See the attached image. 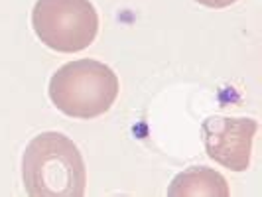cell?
Segmentation results:
<instances>
[{
    "label": "cell",
    "mask_w": 262,
    "mask_h": 197,
    "mask_svg": "<svg viewBox=\"0 0 262 197\" xmlns=\"http://www.w3.org/2000/svg\"><path fill=\"white\" fill-rule=\"evenodd\" d=\"M22 180L32 197H83L87 170L79 148L61 132H41L26 146Z\"/></svg>",
    "instance_id": "obj_1"
},
{
    "label": "cell",
    "mask_w": 262,
    "mask_h": 197,
    "mask_svg": "<svg viewBox=\"0 0 262 197\" xmlns=\"http://www.w3.org/2000/svg\"><path fill=\"white\" fill-rule=\"evenodd\" d=\"M118 77L97 59H75L53 73L50 99L63 115L73 118H97L115 105Z\"/></svg>",
    "instance_id": "obj_2"
},
{
    "label": "cell",
    "mask_w": 262,
    "mask_h": 197,
    "mask_svg": "<svg viewBox=\"0 0 262 197\" xmlns=\"http://www.w3.org/2000/svg\"><path fill=\"white\" fill-rule=\"evenodd\" d=\"M32 28L53 52L77 53L97 38L99 14L91 0H38Z\"/></svg>",
    "instance_id": "obj_3"
},
{
    "label": "cell",
    "mask_w": 262,
    "mask_h": 197,
    "mask_svg": "<svg viewBox=\"0 0 262 197\" xmlns=\"http://www.w3.org/2000/svg\"><path fill=\"white\" fill-rule=\"evenodd\" d=\"M256 130L258 122L245 117H209L201 124L203 144L209 158L233 171L249 170Z\"/></svg>",
    "instance_id": "obj_4"
},
{
    "label": "cell",
    "mask_w": 262,
    "mask_h": 197,
    "mask_svg": "<svg viewBox=\"0 0 262 197\" xmlns=\"http://www.w3.org/2000/svg\"><path fill=\"white\" fill-rule=\"evenodd\" d=\"M170 197H229V184L211 168H189L173 178L168 187Z\"/></svg>",
    "instance_id": "obj_5"
},
{
    "label": "cell",
    "mask_w": 262,
    "mask_h": 197,
    "mask_svg": "<svg viewBox=\"0 0 262 197\" xmlns=\"http://www.w3.org/2000/svg\"><path fill=\"white\" fill-rule=\"evenodd\" d=\"M195 2L207 6V8H227V6L235 4L236 0H195Z\"/></svg>",
    "instance_id": "obj_6"
}]
</instances>
